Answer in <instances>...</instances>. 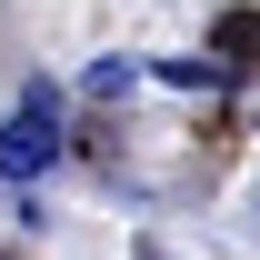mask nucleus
Listing matches in <instances>:
<instances>
[{
  "label": "nucleus",
  "mask_w": 260,
  "mask_h": 260,
  "mask_svg": "<svg viewBox=\"0 0 260 260\" xmlns=\"http://www.w3.org/2000/svg\"><path fill=\"white\" fill-rule=\"evenodd\" d=\"M50 110H60V90H50V80H30V90H20V110L0 120V170H10V180H40V170H50V150H60Z\"/></svg>",
  "instance_id": "1"
},
{
  "label": "nucleus",
  "mask_w": 260,
  "mask_h": 260,
  "mask_svg": "<svg viewBox=\"0 0 260 260\" xmlns=\"http://www.w3.org/2000/svg\"><path fill=\"white\" fill-rule=\"evenodd\" d=\"M0 260H10V250H0Z\"/></svg>",
  "instance_id": "2"
}]
</instances>
